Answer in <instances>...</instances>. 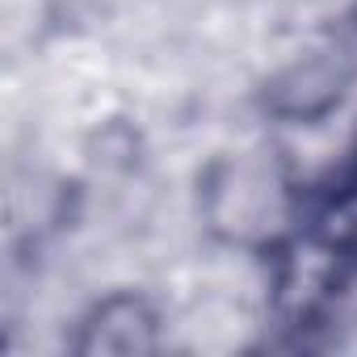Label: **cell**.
<instances>
[{
	"instance_id": "obj_3",
	"label": "cell",
	"mask_w": 357,
	"mask_h": 357,
	"mask_svg": "<svg viewBox=\"0 0 357 357\" xmlns=\"http://www.w3.org/2000/svg\"><path fill=\"white\" fill-rule=\"evenodd\" d=\"M160 344H164V315L139 290H114L97 298L80 315L72 340L80 357H109V353L139 357V353H155Z\"/></svg>"
},
{
	"instance_id": "obj_1",
	"label": "cell",
	"mask_w": 357,
	"mask_h": 357,
	"mask_svg": "<svg viewBox=\"0 0 357 357\" xmlns=\"http://www.w3.org/2000/svg\"><path fill=\"white\" fill-rule=\"evenodd\" d=\"M206 231L236 248L273 257L307 227V190L294 164L273 147H236L206 164L198 185Z\"/></svg>"
},
{
	"instance_id": "obj_2",
	"label": "cell",
	"mask_w": 357,
	"mask_h": 357,
	"mask_svg": "<svg viewBox=\"0 0 357 357\" xmlns=\"http://www.w3.org/2000/svg\"><path fill=\"white\" fill-rule=\"evenodd\" d=\"M357 89V43L324 34L278 63L261 84V109L282 126H319Z\"/></svg>"
}]
</instances>
